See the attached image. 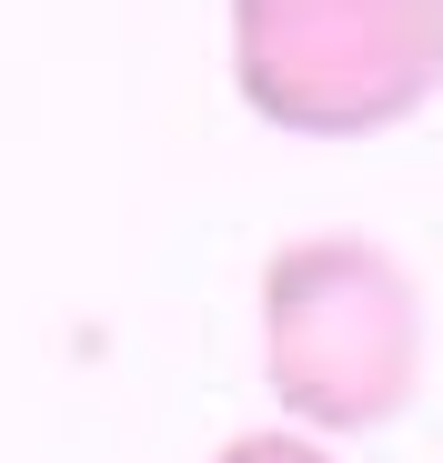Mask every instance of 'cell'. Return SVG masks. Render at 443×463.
<instances>
[{
  "mask_svg": "<svg viewBox=\"0 0 443 463\" xmlns=\"http://www.w3.org/2000/svg\"><path fill=\"white\" fill-rule=\"evenodd\" d=\"M262 383L323 433H383L423 393V292L373 232H292L262 252Z\"/></svg>",
  "mask_w": 443,
  "mask_h": 463,
  "instance_id": "cell-1",
  "label": "cell"
},
{
  "mask_svg": "<svg viewBox=\"0 0 443 463\" xmlns=\"http://www.w3.org/2000/svg\"><path fill=\"white\" fill-rule=\"evenodd\" d=\"M232 91L292 141H373L443 91V0H222Z\"/></svg>",
  "mask_w": 443,
  "mask_h": 463,
  "instance_id": "cell-2",
  "label": "cell"
},
{
  "mask_svg": "<svg viewBox=\"0 0 443 463\" xmlns=\"http://www.w3.org/2000/svg\"><path fill=\"white\" fill-rule=\"evenodd\" d=\"M212 463H343V453L323 433H303V423H252L232 443H212Z\"/></svg>",
  "mask_w": 443,
  "mask_h": 463,
  "instance_id": "cell-3",
  "label": "cell"
}]
</instances>
